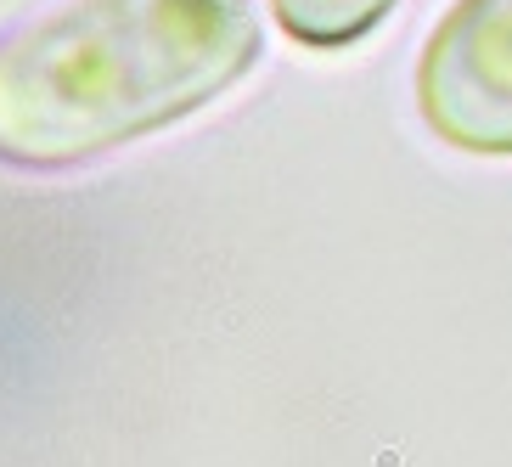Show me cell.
I'll return each instance as SVG.
<instances>
[{
	"instance_id": "obj_1",
	"label": "cell",
	"mask_w": 512,
	"mask_h": 467,
	"mask_svg": "<svg viewBox=\"0 0 512 467\" xmlns=\"http://www.w3.org/2000/svg\"><path fill=\"white\" fill-rule=\"evenodd\" d=\"M259 46L254 0H57L0 34V164L130 147L226 96Z\"/></svg>"
},
{
	"instance_id": "obj_2",
	"label": "cell",
	"mask_w": 512,
	"mask_h": 467,
	"mask_svg": "<svg viewBox=\"0 0 512 467\" xmlns=\"http://www.w3.org/2000/svg\"><path fill=\"white\" fill-rule=\"evenodd\" d=\"M422 124L445 147L512 158V0H456L417 62Z\"/></svg>"
},
{
	"instance_id": "obj_3",
	"label": "cell",
	"mask_w": 512,
	"mask_h": 467,
	"mask_svg": "<svg viewBox=\"0 0 512 467\" xmlns=\"http://www.w3.org/2000/svg\"><path fill=\"white\" fill-rule=\"evenodd\" d=\"M265 6L299 46H316V51L349 46V40L372 34L394 12V0H265Z\"/></svg>"
}]
</instances>
